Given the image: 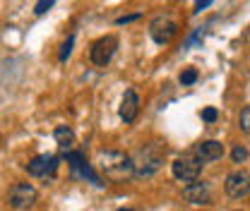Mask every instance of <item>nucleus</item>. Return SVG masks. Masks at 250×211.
Returning a JSON list of instances; mask_svg holds the SVG:
<instances>
[{"mask_svg": "<svg viewBox=\"0 0 250 211\" xmlns=\"http://www.w3.org/2000/svg\"><path fill=\"white\" fill-rule=\"evenodd\" d=\"M96 166H99V171L108 180H113V182H123L127 178H135L132 158L125 156L123 151H99Z\"/></svg>", "mask_w": 250, "mask_h": 211, "instance_id": "1", "label": "nucleus"}, {"mask_svg": "<svg viewBox=\"0 0 250 211\" xmlns=\"http://www.w3.org/2000/svg\"><path fill=\"white\" fill-rule=\"evenodd\" d=\"M164 153L159 144H147L145 149H140L132 156V166H135V178H149L154 175L164 161Z\"/></svg>", "mask_w": 250, "mask_h": 211, "instance_id": "2", "label": "nucleus"}, {"mask_svg": "<svg viewBox=\"0 0 250 211\" xmlns=\"http://www.w3.org/2000/svg\"><path fill=\"white\" fill-rule=\"evenodd\" d=\"M202 166H205V163H202L197 156L186 153V156H181V158H176V161L171 163V171H173V178H178V180L195 182L200 178V173H202Z\"/></svg>", "mask_w": 250, "mask_h": 211, "instance_id": "3", "label": "nucleus"}, {"mask_svg": "<svg viewBox=\"0 0 250 211\" xmlns=\"http://www.w3.org/2000/svg\"><path fill=\"white\" fill-rule=\"evenodd\" d=\"M149 34H152V38H154L159 46H164V43H171V41L176 38L178 24L173 22V17H168V15H159V17L152 19V24H149Z\"/></svg>", "mask_w": 250, "mask_h": 211, "instance_id": "4", "label": "nucleus"}, {"mask_svg": "<svg viewBox=\"0 0 250 211\" xmlns=\"http://www.w3.org/2000/svg\"><path fill=\"white\" fill-rule=\"evenodd\" d=\"M224 190L231 199H243L250 194V173L248 171H233L226 175Z\"/></svg>", "mask_w": 250, "mask_h": 211, "instance_id": "5", "label": "nucleus"}, {"mask_svg": "<svg viewBox=\"0 0 250 211\" xmlns=\"http://www.w3.org/2000/svg\"><path fill=\"white\" fill-rule=\"evenodd\" d=\"M116 48H118V38H116V36H101L99 41H94L92 43L89 58H92L94 65L104 67V65H108V62H111L113 53H116Z\"/></svg>", "mask_w": 250, "mask_h": 211, "instance_id": "6", "label": "nucleus"}, {"mask_svg": "<svg viewBox=\"0 0 250 211\" xmlns=\"http://www.w3.org/2000/svg\"><path fill=\"white\" fill-rule=\"evenodd\" d=\"M34 202H36V190L29 182H17L10 190V207L12 209H29V207H34Z\"/></svg>", "mask_w": 250, "mask_h": 211, "instance_id": "7", "label": "nucleus"}, {"mask_svg": "<svg viewBox=\"0 0 250 211\" xmlns=\"http://www.w3.org/2000/svg\"><path fill=\"white\" fill-rule=\"evenodd\" d=\"M58 171V158L51 156V153H41L36 158H31L27 163V173L34 175V178H48Z\"/></svg>", "mask_w": 250, "mask_h": 211, "instance_id": "8", "label": "nucleus"}, {"mask_svg": "<svg viewBox=\"0 0 250 211\" xmlns=\"http://www.w3.org/2000/svg\"><path fill=\"white\" fill-rule=\"evenodd\" d=\"M67 163H70V168H72L77 175L89 178V182H94L96 187H101V185H104V182H101V178H99V175L92 171V166L87 163L84 153H80V151H70V153H67Z\"/></svg>", "mask_w": 250, "mask_h": 211, "instance_id": "9", "label": "nucleus"}, {"mask_svg": "<svg viewBox=\"0 0 250 211\" xmlns=\"http://www.w3.org/2000/svg\"><path fill=\"white\" fill-rule=\"evenodd\" d=\"M192 156H197L202 163H209V161H217L224 156V144L217 142V139H207V142H200L195 144L192 149Z\"/></svg>", "mask_w": 250, "mask_h": 211, "instance_id": "10", "label": "nucleus"}, {"mask_svg": "<svg viewBox=\"0 0 250 211\" xmlns=\"http://www.w3.org/2000/svg\"><path fill=\"white\" fill-rule=\"evenodd\" d=\"M183 197H186V202L190 204H209L212 202V192H209V185L207 182H190L186 190H183Z\"/></svg>", "mask_w": 250, "mask_h": 211, "instance_id": "11", "label": "nucleus"}, {"mask_svg": "<svg viewBox=\"0 0 250 211\" xmlns=\"http://www.w3.org/2000/svg\"><path fill=\"white\" fill-rule=\"evenodd\" d=\"M137 113H140V96L135 89H127L121 101V118L125 122H132L137 118Z\"/></svg>", "mask_w": 250, "mask_h": 211, "instance_id": "12", "label": "nucleus"}, {"mask_svg": "<svg viewBox=\"0 0 250 211\" xmlns=\"http://www.w3.org/2000/svg\"><path fill=\"white\" fill-rule=\"evenodd\" d=\"M53 137H56V142L61 144L62 149H67V147H70V144L75 142V132H72L70 127H65V125H61V127H56Z\"/></svg>", "mask_w": 250, "mask_h": 211, "instance_id": "13", "label": "nucleus"}, {"mask_svg": "<svg viewBox=\"0 0 250 211\" xmlns=\"http://www.w3.org/2000/svg\"><path fill=\"white\" fill-rule=\"evenodd\" d=\"M238 125H241V130L250 134V106H246L243 111H241V118H238Z\"/></svg>", "mask_w": 250, "mask_h": 211, "instance_id": "14", "label": "nucleus"}, {"mask_svg": "<svg viewBox=\"0 0 250 211\" xmlns=\"http://www.w3.org/2000/svg\"><path fill=\"white\" fill-rule=\"evenodd\" d=\"M197 82V70H192V67H188V70H183L181 72V84H195Z\"/></svg>", "mask_w": 250, "mask_h": 211, "instance_id": "15", "label": "nucleus"}, {"mask_svg": "<svg viewBox=\"0 0 250 211\" xmlns=\"http://www.w3.org/2000/svg\"><path fill=\"white\" fill-rule=\"evenodd\" d=\"M231 158H233V163H243L248 158V149L246 147H236V149L231 151Z\"/></svg>", "mask_w": 250, "mask_h": 211, "instance_id": "16", "label": "nucleus"}, {"mask_svg": "<svg viewBox=\"0 0 250 211\" xmlns=\"http://www.w3.org/2000/svg\"><path fill=\"white\" fill-rule=\"evenodd\" d=\"M72 43H75V36H67V41L61 46V62L67 60V56H70V51H72Z\"/></svg>", "mask_w": 250, "mask_h": 211, "instance_id": "17", "label": "nucleus"}, {"mask_svg": "<svg viewBox=\"0 0 250 211\" xmlns=\"http://www.w3.org/2000/svg\"><path fill=\"white\" fill-rule=\"evenodd\" d=\"M51 7H53V0H41V2H36V10H34V12H36V15H43V12H48Z\"/></svg>", "mask_w": 250, "mask_h": 211, "instance_id": "18", "label": "nucleus"}, {"mask_svg": "<svg viewBox=\"0 0 250 211\" xmlns=\"http://www.w3.org/2000/svg\"><path fill=\"white\" fill-rule=\"evenodd\" d=\"M219 118V113H217V108H205L202 111V120H207V122H214Z\"/></svg>", "mask_w": 250, "mask_h": 211, "instance_id": "19", "label": "nucleus"}, {"mask_svg": "<svg viewBox=\"0 0 250 211\" xmlns=\"http://www.w3.org/2000/svg\"><path fill=\"white\" fill-rule=\"evenodd\" d=\"M137 17H140L137 12H135V15H125V17H118V19H116V24H127V22H132V19H137Z\"/></svg>", "mask_w": 250, "mask_h": 211, "instance_id": "20", "label": "nucleus"}, {"mask_svg": "<svg viewBox=\"0 0 250 211\" xmlns=\"http://www.w3.org/2000/svg\"><path fill=\"white\" fill-rule=\"evenodd\" d=\"M209 5H212V0H202V2H197V5H195V12H202V10H205V7H209Z\"/></svg>", "mask_w": 250, "mask_h": 211, "instance_id": "21", "label": "nucleus"}, {"mask_svg": "<svg viewBox=\"0 0 250 211\" xmlns=\"http://www.w3.org/2000/svg\"><path fill=\"white\" fill-rule=\"evenodd\" d=\"M118 211H132V209H118Z\"/></svg>", "mask_w": 250, "mask_h": 211, "instance_id": "22", "label": "nucleus"}]
</instances>
